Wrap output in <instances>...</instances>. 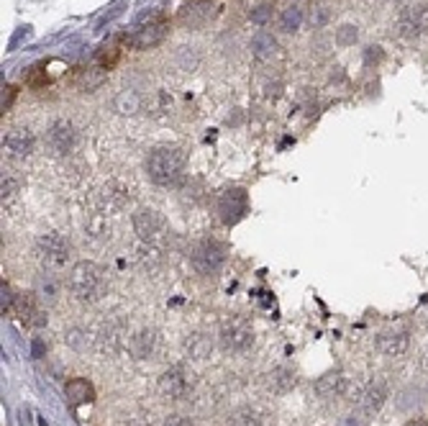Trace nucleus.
Returning <instances> with one entry per match:
<instances>
[{
	"mask_svg": "<svg viewBox=\"0 0 428 426\" xmlns=\"http://www.w3.org/2000/svg\"><path fill=\"white\" fill-rule=\"evenodd\" d=\"M67 285H69V293H72L80 303H95V301H101L108 291L106 270L95 262H77L72 270H69Z\"/></svg>",
	"mask_w": 428,
	"mask_h": 426,
	"instance_id": "f257e3e1",
	"label": "nucleus"
},
{
	"mask_svg": "<svg viewBox=\"0 0 428 426\" xmlns=\"http://www.w3.org/2000/svg\"><path fill=\"white\" fill-rule=\"evenodd\" d=\"M185 169V157L180 149L174 147H157L152 155L147 157V175L152 183L157 185H177Z\"/></svg>",
	"mask_w": 428,
	"mask_h": 426,
	"instance_id": "f03ea898",
	"label": "nucleus"
},
{
	"mask_svg": "<svg viewBox=\"0 0 428 426\" xmlns=\"http://www.w3.org/2000/svg\"><path fill=\"white\" fill-rule=\"evenodd\" d=\"M218 342L226 352H247L249 347L254 344V329L247 318L241 316H228L221 321L218 329Z\"/></svg>",
	"mask_w": 428,
	"mask_h": 426,
	"instance_id": "7ed1b4c3",
	"label": "nucleus"
},
{
	"mask_svg": "<svg viewBox=\"0 0 428 426\" xmlns=\"http://www.w3.org/2000/svg\"><path fill=\"white\" fill-rule=\"evenodd\" d=\"M36 257L44 264V270H62L69 259V242L57 231L41 234L36 242Z\"/></svg>",
	"mask_w": 428,
	"mask_h": 426,
	"instance_id": "20e7f679",
	"label": "nucleus"
},
{
	"mask_svg": "<svg viewBox=\"0 0 428 426\" xmlns=\"http://www.w3.org/2000/svg\"><path fill=\"white\" fill-rule=\"evenodd\" d=\"M157 388H159V393L167 400H182L193 391V372H188V367H182V365L169 367V370L162 372L159 386Z\"/></svg>",
	"mask_w": 428,
	"mask_h": 426,
	"instance_id": "39448f33",
	"label": "nucleus"
},
{
	"mask_svg": "<svg viewBox=\"0 0 428 426\" xmlns=\"http://www.w3.org/2000/svg\"><path fill=\"white\" fill-rule=\"evenodd\" d=\"M223 262H226V247L223 244L213 242V239H205V242H201L195 247L193 264L195 270L203 272V275H213Z\"/></svg>",
	"mask_w": 428,
	"mask_h": 426,
	"instance_id": "423d86ee",
	"label": "nucleus"
},
{
	"mask_svg": "<svg viewBox=\"0 0 428 426\" xmlns=\"http://www.w3.org/2000/svg\"><path fill=\"white\" fill-rule=\"evenodd\" d=\"M388 396H390L388 383H385V380H372V383L361 391L359 400H356V408H359V413L364 419H367V416H375V413L385 406Z\"/></svg>",
	"mask_w": 428,
	"mask_h": 426,
	"instance_id": "0eeeda50",
	"label": "nucleus"
},
{
	"mask_svg": "<svg viewBox=\"0 0 428 426\" xmlns=\"http://www.w3.org/2000/svg\"><path fill=\"white\" fill-rule=\"evenodd\" d=\"M398 28H400L402 36H415L428 31V3H421V6H410L405 13L398 21Z\"/></svg>",
	"mask_w": 428,
	"mask_h": 426,
	"instance_id": "6e6552de",
	"label": "nucleus"
},
{
	"mask_svg": "<svg viewBox=\"0 0 428 426\" xmlns=\"http://www.w3.org/2000/svg\"><path fill=\"white\" fill-rule=\"evenodd\" d=\"M134 231L139 234L141 242H154V239L162 234L159 213L152 208H139L134 213Z\"/></svg>",
	"mask_w": 428,
	"mask_h": 426,
	"instance_id": "1a4fd4ad",
	"label": "nucleus"
},
{
	"mask_svg": "<svg viewBox=\"0 0 428 426\" xmlns=\"http://www.w3.org/2000/svg\"><path fill=\"white\" fill-rule=\"evenodd\" d=\"M164 36H167V21L157 18L144 23V26L131 36V44H134L136 49H149V47H157Z\"/></svg>",
	"mask_w": 428,
	"mask_h": 426,
	"instance_id": "9d476101",
	"label": "nucleus"
},
{
	"mask_svg": "<svg viewBox=\"0 0 428 426\" xmlns=\"http://www.w3.org/2000/svg\"><path fill=\"white\" fill-rule=\"evenodd\" d=\"M315 391H318V396L321 398H342L344 393L349 391V378L347 372L342 370H334V372H326L318 383H315Z\"/></svg>",
	"mask_w": 428,
	"mask_h": 426,
	"instance_id": "9b49d317",
	"label": "nucleus"
},
{
	"mask_svg": "<svg viewBox=\"0 0 428 426\" xmlns=\"http://www.w3.org/2000/svg\"><path fill=\"white\" fill-rule=\"evenodd\" d=\"M213 16H215V3H210V0H190L188 6L182 8L180 21L185 26H203Z\"/></svg>",
	"mask_w": 428,
	"mask_h": 426,
	"instance_id": "f8f14e48",
	"label": "nucleus"
},
{
	"mask_svg": "<svg viewBox=\"0 0 428 426\" xmlns=\"http://www.w3.org/2000/svg\"><path fill=\"white\" fill-rule=\"evenodd\" d=\"M157 347H159V337H157L154 329H141L134 337L128 339V349L136 359H149L154 357Z\"/></svg>",
	"mask_w": 428,
	"mask_h": 426,
	"instance_id": "ddd939ff",
	"label": "nucleus"
},
{
	"mask_svg": "<svg viewBox=\"0 0 428 426\" xmlns=\"http://www.w3.org/2000/svg\"><path fill=\"white\" fill-rule=\"evenodd\" d=\"M218 208H221L223 213V221L234 223L236 218H241L244 211H247V193H244V190H226L221 196Z\"/></svg>",
	"mask_w": 428,
	"mask_h": 426,
	"instance_id": "4468645a",
	"label": "nucleus"
},
{
	"mask_svg": "<svg viewBox=\"0 0 428 426\" xmlns=\"http://www.w3.org/2000/svg\"><path fill=\"white\" fill-rule=\"evenodd\" d=\"M64 396H67V400L72 406H85V403H93L95 388L85 378H74L64 386Z\"/></svg>",
	"mask_w": 428,
	"mask_h": 426,
	"instance_id": "2eb2a0df",
	"label": "nucleus"
},
{
	"mask_svg": "<svg viewBox=\"0 0 428 426\" xmlns=\"http://www.w3.org/2000/svg\"><path fill=\"white\" fill-rule=\"evenodd\" d=\"M377 349L388 357H398L408 349V334L405 332H385L377 339Z\"/></svg>",
	"mask_w": 428,
	"mask_h": 426,
	"instance_id": "dca6fc26",
	"label": "nucleus"
},
{
	"mask_svg": "<svg viewBox=\"0 0 428 426\" xmlns=\"http://www.w3.org/2000/svg\"><path fill=\"white\" fill-rule=\"evenodd\" d=\"M49 142H52V147L60 152V155H64V152H69L74 144V129L69 121H57L52 126V131H49Z\"/></svg>",
	"mask_w": 428,
	"mask_h": 426,
	"instance_id": "f3484780",
	"label": "nucleus"
},
{
	"mask_svg": "<svg viewBox=\"0 0 428 426\" xmlns=\"http://www.w3.org/2000/svg\"><path fill=\"white\" fill-rule=\"evenodd\" d=\"M6 147L11 149L13 155L26 157V155H31V152H34L36 139L28 129H13L11 134L6 136Z\"/></svg>",
	"mask_w": 428,
	"mask_h": 426,
	"instance_id": "a211bd4d",
	"label": "nucleus"
},
{
	"mask_svg": "<svg viewBox=\"0 0 428 426\" xmlns=\"http://www.w3.org/2000/svg\"><path fill=\"white\" fill-rule=\"evenodd\" d=\"M298 383L295 372L290 367H274L272 372L267 375V391L272 393H290Z\"/></svg>",
	"mask_w": 428,
	"mask_h": 426,
	"instance_id": "6ab92c4d",
	"label": "nucleus"
},
{
	"mask_svg": "<svg viewBox=\"0 0 428 426\" xmlns=\"http://www.w3.org/2000/svg\"><path fill=\"white\" fill-rule=\"evenodd\" d=\"M106 82V67H85L77 72V80H74V85L82 90V93H93V90H98Z\"/></svg>",
	"mask_w": 428,
	"mask_h": 426,
	"instance_id": "aec40b11",
	"label": "nucleus"
},
{
	"mask_svg": "<svg viewBox=\"0 0 428 426\" xmlns=\"http://www.w3.org/2000/svg\"><path fill=\"white\" fill-rule=\"evenodd\" d=\"M252 55L259 62H269L272 57H277V41L272 39V34L259 31V34L252 39Z\"/></svg>",
	"mask_w": 428,
	"mask_h": 426,
	"instance_id": "412c9836",
	"label": "nucleus"
},
{
	"mask_svg": "<svg viewBox=\"0 0 428 426\" xmlns=\"http://www.w3.org/2000/svg\"><path fill=\"white\" fill-rule=\"evenodd\" d=\"M185 349L193 359H205L213 349V342L205 334H190V339L185 342Z\"/></svg>",
	"mask_w": 428,
	"mask_h": 426,
	"instance_id": "4be33fe9",
	"label": "nucleus"
},
{
	"mask_svg": "<svg viewBox=\"0 0 428 426\" xmlns=\"http://www.w3.org/2000/svg\"><path fill=\"white\" fill-rule=\"evenodd\" d=\"M280 28L282 31H288V34H293V31H298L300 28V23H303V11L298 6H290V8H285L280 13Z\"/></svg>",
	"mask_w": 428,
	"mask_h": 426,
	"instance_id": "5701e85b",
	"label": "nucleus"
},
{
	"mask_svg": "<svg viewBox=\"0 0 428 426\" xmlns=\"http://www.w3.org/2000/svg\"><path fill=\"white\" fill-rule=\"evenodd\" d=\"M228 426H261V421L252 408H239V411L228 419Z\"/></svg>",
	"mask_w": 428,
	"mask_h": 426,
	"instance_id": "b1692460",
	"label": "nucleus"
},
{
	"mask_svg": "<svg viewBox=\"0 0 428 426\" xmlns=\"http://www.w3.org/2000/svg\"><path fill=\"white\" fill-rule=\"evenodd\" d=\"M356 39H359V31H356V26H351V23H347V26H342L339 31H336L339 47H351Z\"/></svg>",
	"mask_w": 428,
	"mask_h": 426,
	"instance_id": "393cba45",
	"label": "nucleus"
},
{
	"mask_svg": "<svg viewBox=\"0 0 428 426\" xmlns=\"http://www.w3.org/2000/svg\"><path fill=\"white\" fill-rule=\"evenodd\" d=\"M328 18H331V13L326 11V6H315L313 11H310V16H308L310 26H313V28H323L328 23Z\"/></svg>",
	"mask_w": 428,
	"mask_h": 426,
	"instance_id": "a878e982",
	"label": "nucleus"
},
{
	"mask_svg": "<svg viewBox=\"0 0 428 426\" xmlns=\"http://www.w3.org/2000/svg\"><path fill=\"white\" fill-rule=\"evenodd\" d=\"M249 18L254 21V23H259V26H264L269 18H272V6H267V3H261V6H257L252 13H249Z\"/></svg>",
	"mask_w": 428,
	"mask_h": 426,
	"instance_id": "bb28decb",
	"label": "nucleus"
},
{
	"mask_svg": "<svg viewBox=\"0 0 428 426\" xmlns=\"http://www.w3.org/2000/svg\"><path fill=\"white\" fill-rule=\"evenodd\" d=\"M39 296L44 298V301H49V303H54V301H57V288H54V283H52V275H47V283H44V278H41Z\"/></svg>",
	"mask_w": 428,
	"mask_h": 426,
	"instance_id": "cd10ccee",
	"label": "nucleus"
},
{
	"mask_svg": "<svg viewBox=\"0 0 428 426\" xmlns=\"http://www.w3.org/2000/svg\"><path fill=\"white\" fill-rule=\"evenodd\" d=\"M162 426H193V421H190L188 416H180V413H172V416H167V419L162 421Z\"/></svg>",
	"mask_w": 428,
	"mask_h": 426,
	"instance_id": "c85d7f7f",
	"label": "nucleus"
},
{
	"mask_svg": "<svg viewBox=\"0 0 428 426\" xmlns=\"http://www.w3.org/2000/svg\"><path fill=\"white\" fill-rule=\"evenodd\" d=\"M382 60V49L380 47H367V55H364V62L372 65V62H380Z\"/></svg>",
	"mask_w": 428,
	"mask_h": 426,
	"instance_id": "c756f323",
	"label": "nucleus"
},
{
	"mask_svg": "<svg viewBox=\"0 0 428 426\" xmlns=\"http://www.w3.org/2000/svg\"><path fill=\"white\" fill-rule=\"evenodd\" d=\"M16 188H18V183H16V180H11V177H3V198L13 196Z\"/></svg>",
	"mask_w": 428,
	"mask_h": 426,
	"instance_id": "7c9ffc66",
	"label": "nucleus"
},
{
	"mask_svg": "<svg viewBox=\"0 0 428 426\" xmlns=\"http://www.w3.org/2000/svg\"><path fill=\"white\" fill-rule=\"evenodd\" d=\"M13 88H8V93H3V111H8V106H11V101H13Z\"/></svg>",
	"mask_w": 428,
	"mask_h": 426,
	"instance_id": "2f4dec72",
	"label": "nucleus"
},
{
	"mask_svg": "<svg viewBox=\"0 0 428 426\" xmlns=\"http://www.w3.org/2000/svg\"><path fill=\"white\" fill-rule=\"evenodd\" d=\"M402 426H428L426 419H410L408 424H402Z\"/></svg>",
	"mask_w": 428,
	"mask_h": 426,
	"instance_id": "473e14b6",
	"label": "nucleus"
},
{
	"mask_svg": "<svg viewBox=\"0 0 428 426\" xmlns=\"http://www.w3.org/2000/svg\"><path fill=\"white\" fill-rule=\"evenodd\" d=\"M134 426H149V424H134Z\"/></svg>",
	"mask_w": 428,
	"mask_h": 426,
	"instance_id": "72a5a7b5",
	"label": "nucleus"
},
{
	"mask_svg": "<svg viewBox=\"0 0 428 426\" xmlns=\"http://www.w3.org/2000/svg\"><path fill=\"white\" fill-rule=\"evenodd\" d=\"M426 367H428V352H426Z\"/></svg>",
	"mask_w": 428,
	"mask_h": 426,
	"instance_id": "f704fd0d",
	"label": "nucleus"
}]
</instances>
